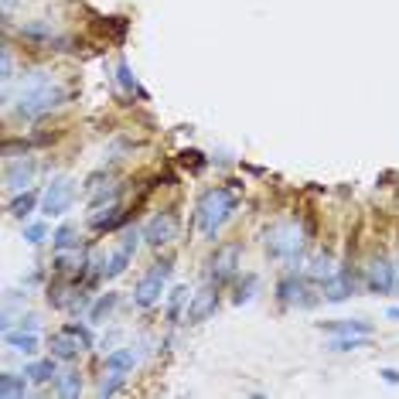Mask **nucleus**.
Here are the masks:
<instances>
[{"instance_id":"f257e3e1","label":"nucleus","mask_w":399,"mask_h":399,"mask_svg":"<svg viewBox=\"0 0 399 399\" xmlns=\"http://www.w3.org/2000/svg\"><path fill=\"white\" fill-rule=\"evenodd\" d=\"M65 99H69L65 86H62L52 72H45V69L21 72L18 93L7 96V103L14 106V113H18L21 120H41V116L52 113V110H58Z\"/></svg>"},{"instance_id":"f03ea898","label":"nucleus","mask_w":399,"mask_h":399,"mask_svg":"<svg viewBox=\"0 0 399 399\" xmlns=\"http://www.w3.org/2000/svg\"><path fill=\"white\" fill-rule=\"evenodd\" d=\"M236 215V191L232 188H209L202 198H198V209H195V226L205 239H215L222 226Z\"/></svg>"},{"instance_id":"7ed1b4c3","label":"nucleus","mask_w":399,"mask_h":399,"mask_svg":"<svg viewBox=\"0 0 399 399\" xmlns=\"http://www.w3.org/2000/svg\"><path fill=\"white\" fill-rule=\"evenodd\" d=\"M266 253L273 260H284V263H301V256H304V232H301V226L294 219H284V222L270 226Z\"/></svg>"},{"instance_id":"20e7f679","label":"nucleus","mask_w":399,"mask_h":399,"mask_svg":"<svg viewBox=\"0 0 399 399\" xmlns=\"http://www.w3.org/2000/svg\"><path fill=\"white\" fill-rule=\"evenodd\" d=\"M171 260H164V263H154L144 277H140V284H137V290H133V301H137V307H154L157 301H161V294H164V287H168V280H171Z\"/></svg>"},{"instance_id":"39448f33","label":"nucleus","mask_w":399,"mask_h":399,"mask_svg":"<svg viewBox=\"0 0 399 399\" xmlns=\"http://www.w3.org/2000/svg\"><path fill=\"white\" fill-rule=\"evenodd\" d=\"M140 236L144 232H127L123 239H120V246L106 256V260H99V263H93V266H99V277H106V280H113V277H120L127 266L133 263V256H137V246H140Z\"/></svg>"},{"instance_id":"423d86ee","label":"nucleus","mask_w":399,"mask_h":399,"mask_svg":"<svg viewBox=\"0 0 399 399\" xmlns=\"http://www.w3.org/2000/svg\"><path fill=\"white\" fill-rule=\"evenodd\" d=\"M72 198H76V185L69 178H55L45 188V195H41V212L48 219H58V215H65V212L72 209Z\"/></svg>"},{"instance_id":"0eeeda50","label":"nucleus","mask_w":399,"mask_h":399,"mask_svg":"<svg viewBox=\"0 0 399 399\" xmlns=\"http://www.w3.org/2000/svg\"><path fill=\"white\" fill-rule=\"evenodd\" d=\"M277 297H280V304H290V307H314L318 304L311 284H307L304 277H297V273H287L284 280L277 284Z\"/></svg>"},{"instance_id":"6e6552de","label":"nucleus","mask_w":399,"mask_h":399,"mask_svg":"<svg viewBox=\"0 0 399 399\" xmlns=\"http://www.w3.org/2000/svg\"><path fill=\"white\" fill-rule=\"evenodd\" d=\"M399 284V273L396 266L389 263V260H372L369 263V270H365V287L372 290V294H379V297H386V294H393Z\"/></svg>"},{"instance_id":"1a4fd4ad","label":"nucleus","mask_w":399,"mask_h":399,"mask_svg":"<svg viewBox=\"0 0 399 399\" xmlns=\"http://www.w3.org/2000/svg\"><path fill=\"white\" fill-rule=\"evenodd\" d=\"M239 253H243V249L236 246V243L215 249V256L209 260V280L215 287L226 284L229 277H236V270H239Z\"/></svg>"},{"instance_id":"9d476101","label":"nucleus","mask_w":399,"mask_h":399,"mask_svg":"<svg viewBox=\"0 0 399 399\" xmlns=\"http://www.w3.org/2000/svg\"><path fill=\"white\" fill-rule=\"evenodd\" d=\"M35 174H38V164L31 161V157H11L7 161V171H4V185L7 191H28L35 185Z\"/></svg>"},{"instance_id":"9b49d317","label":"nucleus","mask_w":399,"mask_h":399,"mask_svg":"<svg viewBox=\"0 0 399 399\" xmlns=\"http://www.w3.org/2000/svg\"><path fill=\"white\" fill-rule=\"evenodd\" d=\"M144 239L151 246H168L178 239V215L174 212H157L151 222L144 226Z\"/></svg>"},{"instance_id":"f8f14e48","label":"nucleus","mask_w":399,"mask_h":399,"mask_svg":"<svg viewBox=\"0 0 399 399\" xmlns=\"http://www.w3.org/2000/svg\"><path fill=\"white\" fill-rule=\"evenodd\" d=\"M215 311H219V287H202L198 294H191L188 311H185V321L202 324V321H209Z\"/></svg>"},{"instance_id":"ddd939ff","label":"nucleus","mask_w":399,"mask_h":399,"mask_svg":"<svg viewBox=\"0 0 399 399\" xmlns=\"http://www.w3.org/2000/svg\"><path fill=\"white\" fill-rule=\"evenodd\" d=\"M355 273L348 270V266H338V273L324 284V301H331V304H342V301H348L352 294H355Z\"/></svg>"},{"instance_id":"4468645a","label":"nucleus","mask_w":399,"mask_h":399,"mask_svg":"<svg viewBox=\"0 0 399 399\" xmlns=\"http://www.w3.org/2000/svg\"><path fill=\"white\" fill-rule=\"evenodd\" d=\"M4 345L7 348H14L21 355H35L38 352V338H35V331H28V328H4Z\"/></svg>"},{"instance_id":"2eb2a0df","label":"nucleus","mask_w":399,"mask_h":399,"mask_svg":"<svg viewBox=\"0 0 399 399\" xmlns=\"http://www.w3.org/2000/svg\"><path fill=\"white\" fill-rule=\"evenodd\" d=\"M48 348H52V355H55L58 362H76L79 352L86 348V345L79 342L76 335H69V331H62V335H55L52 342H48Z\"/></svg>"},{"instance_id":"dca6fc26","label":"nucleus","mask_w":399,"mask_h":399,"mask_svg":"<svg viewBox=\"0 0 399 399\" xmlns=\"http://www.w3.org/2000/svg\"><path fill=\"white\" fill-rule=\"evenodd\" d=\"M55 355L52 359H41V362H31L28 369H24V376L31 382H38V386H45V382H52V379H58V365H55Z\"/></svg>"},{"instance_id":"f3484780","label":"nucleus","mask_w":399,"mask_h":399,"mask_svg":"<svg viewBox=\"0 0 399 399\" xmlns=\"http://www.w3.org/2000/svg\"><path fill=\"white\" fill-rule=\"evenodd\" d=\"M130 215L120 209V205H110V209H103L99 215H93V229L96 232H110V229H116V226H123Z\"/></svg>"},{"instance_id":"a211bd4d","label":"nucleus","mask_w":399,"mask_h":399,"mask_svg":"<svg viewBox=\"0 0 399 399\" xmlns=\"http://www.w3.org/2000/svg\"><path fill=\"white\" fill-rule=\"evenodd\" d=\"M21 38L35 41V45H52V41H55V45H62V41L55 38V31H52L45 21H31V24H24V28H21Z\"/></svg>"},{"instance_id":"6ab92c4d","label":"nucleus","mask_w":399,"mask_h":399,"mask_svg":"<svg viewBox=\"0 0 399 399\" xmlns=\"http://www.w3.org/2000/svg\"><path fill=\"white\" fill-rule=\"evenodd\" d=\"M324 331H331V335H369L372 331V324L355 318V321H321Z\"/></svg>"},{"instance_id":"aec40b11","label":"nucleus","mask_w":399,"mask_h":399,"mask_svg":"<svg viewBox=\"0 0 399 399\" xmlns=\"http://www.w3.org/2000/svg\"><path fill=\"white\" fill-rule=\"evenodd\" d=\"M35 205H38V195L28 188V191H18V195L11 198V205H7V209H11L14 219H28V215L35 212Z\"/></svg>"},{"instance_id":"412c9836","label":"nucleus","mask_w":399,"mask_h":399,"mask_svg":"<svg viewBox=\"0 0 399 399\" xmlns=\"http://www.w3.org/2000/svg\"><path fill=\"white\" fill-rule=\"evenodd\" d=\"M133 362H137L133 348H113V352L106 355V369H110V372H120V376H127V372L133 369Z\"/></svg>"},{"instance_id":"4be33fe9","label":"nucleus","mask_w":399,"mask_h":399,"mask_svg":"<svg viewBox=\"0 0 399 399\" xmlns=\"http://www.w3.org/2000/svg\"><path fill=\"white\" fill-rule=\"evenodd\" d=\"M24 393H28V379H24V376H18V372H4V376H0V396L21 399Z\"/></svg>"},{"instance_id":"5701e85b","label":"nucleus","mask_w":399,"mask_h":399,"mask_svg":"<svg viewBox=\"0 0 399 399\" xmlns=\"http://www.w3.org/2000/svg\"><path fill=\"white\" fill-rule=\"evenodd\" d=\"M55 393L58 396H79L82 393V376L79 372H62L55 379Z\"/></svg>"},{"instance_id":"b1692460","label":"nucleus","mask_w":399,"mask_h":399,"mask_svg":"<svg viewBox=\"0 0 399 399\" xmlns=\"http://www.w3.org/2000/svg\"><path fill=\"white\" fill-rule=\"evenodd\" d=\"M338 273V266L331 263V256H314V263H311V280H318V284H328L331 277Z\"/></svg>"},{"instance_id":"393cba45","label":"nucleus","mask_w":399,"mask_h":399,"mask_svg":"<svg viewBox=\"0 0 399 399\" xmlns=\"http://www.w3.org/2000/svg\"><path fill=\"white\" fill-rule=\"evenodd\" d=\"M52 246L58 249V253H65V249H79V229L76 226H62L52 236Z\"/></svg>"},{"instance_id":"a878e982","label":"nucleus","mask_w":399,"mask_h":399,"mask_svg":"<svg viewBox=\"0 0 399 399\" xmlns=\"http://www.w3.org/2000/svg\"><path fill=\"white\" fill-rule=\"evenodd\" d=\"M116 301H120L116 294H103V297L93 304V311H89V321H103V318H110V311L116 307Z\"/></svg>"},{"instance_id":"bb28decb","label":"nucleus","mask_w":399,"mask_h":399,"mask_svg":"<svg viewBox=\"0 0 399 399\" xmlns=\"http://www.w3.org/2000/svg\"><path fill=\"white\" fill-rule=\"evenodd\" d=\"M256 287H260V277H256V273H246V280H239V287H236V304H246V301H253Z\"/></svg>"},{"instance_id":"cd10ccee","label":"nucleus","mask_w":399,"mask_h":399,"mask_svg":"<svg viewBox=\"0 0 399 399\" xmlns=\"http://www.w3.org/2000/svg\"><path fill=\"white\" fill-rule=\"evenodd\" d=\"M365 338H369V335H338V338L331 342V352H355V348L365 345Z\"/></svg>"},{"instance_id":"c85d7f7f","label":"nucleus","mask_w":399,"mask_h":399,"mask_svg":"<svg viewBox=\"0 0 399 399\" xmlns=\"http://www.w3.org/2000/svg\"><path fill=\"white\" fill-rule=\"evenodd\" d=\"M185 301H188V287H174L171 301H168V318H171V321L181 318V307H185Z\"/></svg>"},{"instance_id":"c756f323","label":"nucleus","mask_w":399,"mask_h":399,"mask_svg":"<svg viewBox=\"0 0 399 399\" xmlns=\"http://www.w3.org/2000/svg\"><path fill=\"white\" fill-rule=\"evenodd\" d=\"M116 82H120V89H137V76H133V69L127 62L116 65Z\"/></svg>"},{"instance_id":"7c9ffc66","label":"nucleus","mask_w":399,"mask_h":399,"mask_svg":"<svg viewBox=\"0 0 399 399\" xmlns=\"http://www.w3.org/2000/svg\"><path fill=\"white\" fill-rule=\"evenodd\" d=\"M65 331H69V335H76L79 342L86 345V348H93V331H89V328H86V324H65Z\"/></svg>"},{"instance_id":"2f4dec72","label":"nucleus","mask_w":399,"mask_h":399,"mask_svg":"<svg viewBox=\"0 0 399 399\" xmlns=\"http://www.w3.org/2000/svg\"><path fill=\"white\" fill-rule=\"evenodd\" d=\"M45 236H48V232H45V226H41V222H31V226H24V239H28L31 246L45 243Z\"/></svg>"},{"instance_id":"473e14b6","label":"nucleus","mask_w":399,"mask_h":399,"mask_svg":"<svg viewBox=\"0 0 399 399\" xmlns=\"http://www.w3.org/2000/svg\"><path fill=\"white\" fill-rule=\"evenodd\" d=\"M110 376H113V379L103 382V386L96 389L99 396H113V393H120V386H123V376H120V372H110Z\"/></svg>"},{"instance_id":"72a5a7b5","label":"nucleus","mask_w":399,"mask_h":399,"mask_svg":"<svg viewBox=\"0 0 399 399\" xmlns=\"http://www.w3.org/2000/svg\"><path fill=\"white\" fill-rule=\"evenodd\" d=\"M181 164H191L195 171H202L205 168V161H202V154L198 151H188V154H181Z\"/></svg>"},{"instance_id":"f704fd0d","label":"nucleus","mask_w":399,"mask_h":399,"mask_svg":"<svg viewBox=\"0 0 399 399\" xmlns=\"http://www.w3.org/2000/svg\"><path fill=\"white\" fill-rule=\"evenodd\" d=\"M379 376H382L386 382H393V386H399V369H382Z\"/></svg>"},{"instance_id":"c9c22d12","label":"nucleus","mask_w":399,"mask_h":399,"mask_svg":"<svg viewBox=\"0 0 399 399\" xmlns=\"http://www.w3.org/2000/svg\"><path fill=\"white\" fill-rule=\"evenodd\" d=\"M21 328H28V331H38L41 324H38V318H21Z\"/></svg>"},{"instance_id":"e433bc0d","label":"nucleus","mask_w":399,"mask_h":399,"mask_svg":"<svg viewBox=\"0 0 399 399\" xmlns=\"http://www.w3.org/2000/svg\"><path fill=\"white\" fill-rule=\"evenodd\" d=\"M389 318H393V321H399V307H389Z\"/></svg>"},{"instance_id":"4c0bfd02","label":"nucleus","mask_w":399,"mask_h":399,"mask_svg":"<svg viewBox=\"0 0 399 399\" xmlns=\"http://www.w3.org/2000/svg\"><path fill=\"white\" fill-rule=\"evenodd\" d=\"M11 4H14V0H4V7H11Z\"/></svg>"},{"instance_id":"58836bf2","label":"nucleus","mask_w":399,"mask_h":399,"mask_svg":"<svg viewBox=\"0 0 399 399\" xmlns=\"http://www.w3.org/2000/svg\"><path fill=\"white\" fill-rule=\"evenodd\" d=\"M396 273H399V266H396Z\"/></svg>"}]
</instances>
